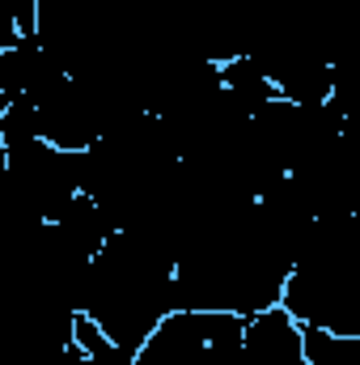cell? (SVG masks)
<instances>
[{
    "instance_id": "3",
    "label": "cell",
    "mask_w": 360,
    "mask_h": 365,
    "mask_svg": "<svg viewBox=\"0 0 360 365\" xmlns=\"http://www.w3.org/2000/svg\"><path fill=\"white\" fill-rule=\"evenodd\" d=\"M250 319L229 310H174L140 349V365H242Z\"/></svg>"
},
{
    "instance_id": "4",
    "label": "cell",
    "mask_w": 360,
    "mask_h": 365,
    "mask_svg": "<svg viewBox=\"0 0 360 365\" xmlns=\"http://www.w3.org/2000/svg\"><path fill=\"white\" fill-rule=\"evenodd\" d=\"M4 175L13 182V200L21 221H60V212L81 195V153L55 149L51 140H34L26 149L4 153Z\"/></svg>"
},
{
    "instance_id": "8",
    "label": "cell",
    "mask_w": 360,
    "mask_h": 365,
    "mask_svg": "<svg viewBox=\"0 0 360 365\" xmlns=\"http://www.w3.org/2000/svg\"><path fill=\"white\" fill-rule=\"evenodd\" d=\"M301 331H305V357L314 365H360V336H335L318 327Z\"/></svg>"
},
{
    "instance_id": "9",
    "label": "cell",
    "mask_w": 360,
    "mask_h": 365,
    "mask_svg": "<svg viewBox=\"0 0 360 365\" xmlns=\"http://www.w3.org/2000/svg\"><path fill=\"white\" fill-rule=\"evenodd\" d=\"M90 365H140V353H132V349H123V344L106 340L97 353H90Z\"/></svg>"
},
{
    "instance_id": "6",
    "label": "cell",
    "mask_w": 360,
    "mask_h": 365,
    "mask_svg": "<svg viewBox=\"0 0 360 365\" xmlns=\"http://www.w3.org/2000/svg\"><path fill=\"white\" fill-rule=\"evenodd\" d=\"M51 225H55V234H60L73 251H81V255H90V259L119 234L115 221L106 217V208H102L93 195H85V191H81V195L60 212V221H51Z\"/></svg>"
},
{
    "instance_id": "1",
    "label": "cell",
    "mask_w": 360,
    "mask_h": 365,
    "mask_svg": "<svg viewBox=\"0 0 360 365\" xmlns=\"http://www.w3.org/2000/svg\"><path fill=\"white\" fill-rule=\"evenodd\" d=\"M179 310V259L166 242L140 230H119L90 264L85 319L115 344L140 353L149 336Z\"/></svg>"
},
{
    "instance_id": "7",
    "label": "cell",
    "mask_w": 360,
    "mask_h": 365,
    "mask_svg": "<svg viewBox=\"0 0 360 365\" xmlns=\"http://www.w3.org/2000/svg\"><path fill=\"white\" fill-rule=\"evenodd\" d=\"M221 81H225V93L233 98V106H238V110H246L250 119H255L268 102L280 98L275 81L259 68V60H250V56H238V60L221 64Z\"/></svg>"
},
{
    "instance_id": "5",
    "label": "cell",
    "mask_w": 360,
    "mask_h": 365,
    "mask_svg": "<svg viewBox=\"0 0 360 365\" xmlns=\"http://www.w3.org/2000/svg\"><path fill=\"white\" fill-rule=\"evenodd\" d=\"M242 365H314L305 357V331L301 323L275 306L268 314H255L246 327V353Z\"/></svg>"
},
{
    "instance_id": "2",
    "label": "cell",
    "mask_w": 360,
    "mask_h": 365,
    "mask_svg": "<svg viewBox=\"0 0 360 365\" xmlns=\"http://www.w3.org/2000/svg\"><path fill=\"white\" fill-rule=\"evenodd\" d=\"M280 306L301 327L360 336V212L314 221Z\"/></svg>"
},
{
    "instance_id": "10",
    "label": "cell",
    "mask_w": 360,
    "mask_h": 365,
    "mask_svg": "<svg viewBox=\"0 0 360 365\" xmlns=\"http://www.w3.org/2000/svg\"><path fill=\"white\" fill-rule=\"evenodd\" d=\"M43 365H90V353H85L77 340H68V344H51V353H47V361Z\"/></svg>"
}]
</instances>
